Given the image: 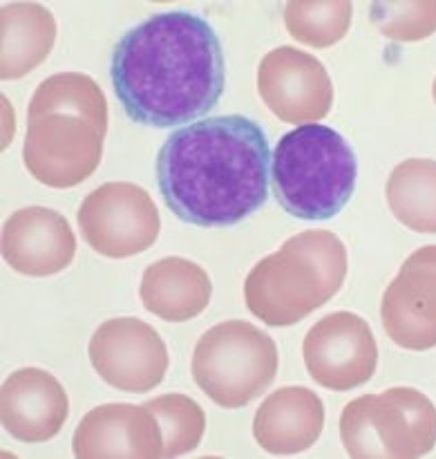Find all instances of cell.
<instances>
[{
  "instance_id": "6da1fadb",
  "label": "cell",
  "mask_w": 436,
  "mask_h": 459,
  "mask_svg": "<svg viewBox=\"0 0 436 459\" xmlns=\"http://www.w3.org/2000/svg\"><path fill=\"white\" fill-rule=\"evenodd\" d=\"M110 81L134 124L188 126L222 99L227 85L222 43L201 16L155 13L115 45Z\"/></svg>"
},
{
  "instance_id": "7a4b0ae2",
  "label": "cell",
  "mask_w": 436,
  "mask_h": 459,
  "mask_svg": "<svg viewBox=\"0 0 436 459\" xmlns=\"http://www.w3.org/2000/svg\"><path fill=\"white\" fill-rule=\"evenodd\" d=\"M271 151L244 115H219L175 130L157 155V186L170 213L192 227L240 224L269 197Z\"/></svg>"
},
{
  "instance_id": "3957f363",
  "label": "cell",
  "mask_w": 436,
  "mask_h": 459,
  "mask_svg": "<svg viewBox=\"0 0 436 459\" xmlns=\"http://www.w3.org/2000/svg\"><path fill=\"white\" fill-rule=\"evenodd\" d=\"M106 133L107 101L97 81L79 72L49 76L27 108L25 169L49 188L79 186L101 164Z\"/></svg>"
},
{
  "instance_id": "277c9868",
  "label": "cell",
  "mask_w": 436,
  "mask_h": 459,
  "mask_svg": "<svg viewBox=\"0 0 436 459\" xmlns=\"http://www.w3.org/2000/svg\"><path fill=\"white\" fill-rule=\"evenodd\" d=\"M347 269V249L336 233L303 231L251 269L246 307L271 327L295 325L338 294Z\"/></svg>"
},
{
  "instance_id": "5b68a950",
  "label": "cell",
  "mask_w": 436,
  "mask_h": 459,
  "mask_svg": "<svg viewBox=\"0 0 436 459\" xmlns=\"http://www.w3.org/2000/svg\"><path fill=\"white\" fill-rule=\"evenodd\" d=\"M356 178V152L329 126H298L282 134L273 152V193L278 204L298 220L336 218L352 200Z\"/></svg>"
},
{
  "instance_id": "8992f818",
  "label": "cell",
  "mask_w": 436,
  "mask_h": 459,
  "mask_svg": "<svg viewBox=\"0 0 436 459\" xmlns=\"http://www.w3.org/2000/svg\"><path fill=\"white\" fill-rule=\"evenodd\" d=\"M280 366L278 345L246 321H224L200 336L191 372L197 388L222 408H244L267 393Z\"/></svg>"
},
{
  "instance_id": "52a82bcc",
  "label": "cell",
  "mask_w": 436,
  "mask_h": 459,
  "mask_svg": "<svg viewBox=\"0 0 436 459\" xmlns=\"http://www.w3.org/2000/svg\"><path fill=\"white\" fill-rule=\"evenodd\" d=\"M340 439L356 459H415L436 446V408L415 388H389L345 406Z\"/></svg>"
},
{
  "instance_id": "ba28073f",
  "label": "cell",
  "mask_w": 436,
  "mask_h": 459,
  "mask_svg": "<svg viewBox=\"0 0 436 459\" xmlns=\"http://www.w3.org/2000/svg\"><path fill=\"white\" fill-rule=\"evenodd\" d=\"M83 240L106 258H130L150 249L161 220L146 188L130 182H107L85 195L79 213Z\"/></svg>"
},
{
  "instance_id": "9c48e42d",
  "label": "cell",
  "mask_w": 436,
  "mask_h": 459,
  "mask_svg": "<svg viewBox=\"0 0 436 459\" xmlns=\"http://www.w3.org/2000/svg\"><path fill=\"white\" fill-rule=\"evenodd\" d=\"M88 354L94 372L121 393H150L170 366L159 332L128 316L101 323L90 339Z\"/></svg>"
},
{
  "instance_id": "30bf717a",
  "label": "cell",
  "mask_w": 436,
  "mask_h": 459,
  "mask_svg": "<svg viewBox=\"0 0 436 459\" xmlns=\"http://www.w3.org/2000/svg\"><path fill=\"white\" fill-rule=\"evenodd\" d=\"M303 359L316 384L334 393H347L374 377L379 345L365 318L354 312H334L307 332Z\"/></svg>"
},
{
  "instance_id": "8fae6325",
  "label": "cell",
  "mask_w": 436,
  "mask_h": 459,
  "mask_svg": "<svg viewBox=\"0 0 436 459\" xmlns=\"http://www.w3.org/2000/svg\"><path fill=\"white\" fill-rule=\"evenodd\" d=\"M258 92L264 106L286 124H316L334 106L329 72L313 54L291 45L264 54L258 67Z\"/></svg>"
},
{
  "instance_id": "7c38bea8",
  "label": "cell",
  "mask_w": 436,
  "mask_h": 459,
  "mask_svg": "<svg viewBox=\"0 0 436 459\" xmlns=\"http://www.w3.org/2000/svg\"><path fill=\"white\" fill-rule=\"evenodd\" d=\"M380 318L398 348H436V245L421 247L403 263L385 290Z\"/></svg>"
},
{
  "instance_id": "4fadbf2b",
  "label": "cell",
  "mask_w": 436,
  "mask_h": 459,
  "mask_svg": "<svg viewBox=\"0 0 436 459\" xmlns=\"http://www.w3.org/2000/svg\"><path fill=\"white\" fill-rule=\"evenodd\" d=\"M72 453L79 459H159L164 433L146 403H106L79 421Z\"/></svg>"
},
{
  "instance_id": "5bb4252c",
  "label": "cell",
  "mask_w": 436,
  "mask_h": 459,
  "mask_svg": "<svg viewBox=\"0 0 436 459\" xmlns=\"http://www.w3.org/2000/svg\"><path fill=\"white\" fill-rule=\"evenodd\" d=\"M76 236L65 215L45 206H25L3 227V258L13 272L45 278L70 267Z\"/></svg>"
},
{
  "instance_id": "9a60e30c",
  "label": "cell",
  "mask_w": 436,
  "mask_h": 459,
  "mask_svg": "<svg viewBox=\"0 0 436 459\" xmlns=\"http://www.w3.org/2000/svg\"><path fill=\"white\" fill-rule=\"evenodd\" d=\"M70 415V399L61 381L40 368H22L4 379L0 420L13 439L25 444L49 442L61 433Z\"/></svg>"
},
{
  "instance_id": "2e32d148",
  "label": "cell",
  "mask_w": 436,
  "mask_h": 459,
  "mask_svg": "<svg viewBox=\"0 0 436 459\" xmlns=\"http://www.w3.org/2000/svg\"><path fill=\"white\" fill-rule=\"evenodd\" d=\"M322 429L325 406L304 385L271 393L253 417V437L269 455H298L318 442Z\"/></svg>"
},
{
  "instance_id": "e0dca14e",
  "label": "cell",
  "mask_w": 436,
  "mask_h": 459,
  "mask_svg": "<svg viewBox=\"0 0 436 459\" xmlns=\"http://www.w3.org/2000/svg\"><path fill=\"white\" fill-rule=\"evenodd\" d=\"M143 307L170 323L200 316L210 303L213 282L204 267L179 255L157 260L143 272L139 285Z\"/></svg>"
},
{
  "instance_id": "ac0fdd59",
  "label": "cell",
  "mask_w": 436,
  "mask_h": 459,
  "mask_svg": "<svg viewBox=\"0 0 436 459\" xmlns=\"http://www.w3.org/2000/svg\"><path fill=\"white\" fill-rule=\"evenodd\" d=\"M3 21V81H16L34 72L56 43V21L38 3H9L0 12Z\"/></svg>"
},
{
  "instance_id": "d6986e66",
  "label": "cell",
  "mask_w": 436,
  "mask_h": 459,
  "mask_svg": "<svg viewBox=\"0 0 436 459\" xmlns=\"http://www.w3.org/2000/svg\"><path fill=\"white\" fill-rule=\"evenodd\" d=\"M385 197L394 218L416 233H436V161L412 157L392 170Z\"/></svg>"
},
{
  "instance_id": "ffe728a7",
  "label": "cell",
  "mask_w": 436,
  "mask_h": 459,
  "mask_svg": "<svg viewBox=\"0 0 436 459\" xmlns=\"http://www.w3.org/2000/svg\"><path fill=\"white\" fill-rule=\"evenodd\" d=\"M352 13L347 0H291L285 4V25L295 40L322 49L347 36Z\"/></svg>"
},
{
  "instance_id": "44dd1931",
  "label": "cell",
  "mask_w": 436,
  "mask_h": 459,
  "mask_svg": "<svg viewBox=\"0 0 436 459\" xmlns=\"http://www.w3.org/2000/svg\"><path fill=\"white\" fill-rule=\"evenodd\" d=\"M164 433V457H182L195 451L206 433V415L186 394H161L146 402Z\"/></svg>"
},
{
  "instance_id": "7402d4cb",
  "label": "cell",
  "mask_w": 436,
  "mask_h": 459,
  "mask_svg": "<svg viewBox=\"0 0 436 459\" xmlns=\"http://www.w3.org/2000/svg\"><path fill=\"white\" fill-rule=\"evenodd\" d=\"M370 18L376 30L388 39L416 43V40L430 39L436 31V0L374 3L370 7Z\"/></svg>"
},
{
  "instance_id": "603a6c76",
  "label": "cell",
  "mask_w": 436,
  "mask_h": 459,
  "mask_svg": "<svg viewBox=\"0 0 436 459\" xmlns=\"http://www.w3.org/2000/svg\"><path fill=\"white\" fill-rule=\"evenodd\" d=\"M432 97H434V103H436V79H434V85H432Z\"/></svg>"
}]
</instances>
